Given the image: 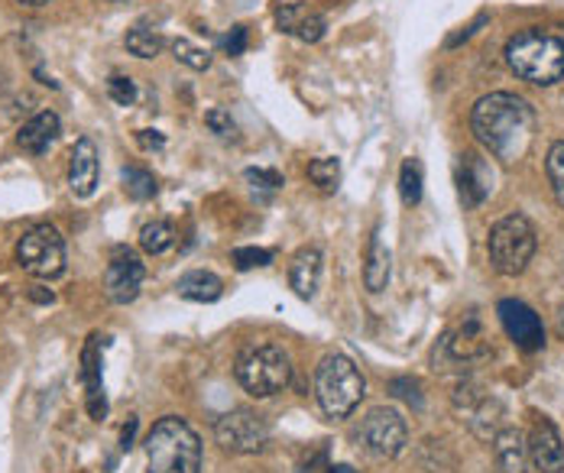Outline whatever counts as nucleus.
I'll return each mask as SVG.
<instances>
[{
	"instance_id": "obj_27",
	"label": "nucleus",
	"mask_w": 564,
	"mask_h": 473,
	"mask_svg": "<svg viewBox=\"0 0 564 473\" xmlns=\"http://www.w3.org/2000/svg\"><path fill=\"white\" fill-rule=\"evenodd\" d=\"M309 179L321 192H334L341 182V162L338 159H314V162H309Z\"/></svg>"
},
{
	"instance_id": "obj_23",
	"label": "nucleus",
	"mask_w": 564,
	"mask_h": 473,
	"mask_svg": "<svg viewBox=\"0 0 564 473\" xmlns=\"http://www.w3.org/2000/svg\"><path fill=\"white\" fill-rule=\"evenodd\" d=\"M173 240H176V230L169 221H153L140 230V247L146 254H166L173 247Z\"/></svg>"
},
{
	"instance_id": "obj_37",
	"label": "nucleus",
	"mask_w": 564,
	"mask_h": 473,
	"mask_svg": "<svg viewBox=\"0 0 564 473\" xmlns=\"http://www.w3.org/2000/svg\"><path fill=\"white\" fill-rule=\"evenodd\" d=\"M133 435H136V418H130L124 425V435H121V448H124V451L133 444Z\"/></svg>"
},
{
	"instance_id": "obj_11",
	"label": "nucleus",
	"mask_w": 564,
	"mask_h": 473,
	"mask_svg": "<svg viewBox=\"0 0 564 473\" xmlns=\"http://www.w3.org/2000/svg\"><path fill=\"white\" fill-rule=\"evenodd\" d=\"M529 461L542 473H564V441L555 421L539 418L529 435Z\"/></svg>"
},
{
	"instance_id": "obj_4",
	"label": "nucleus",
	"mask_w": 564,
	"mask_h": 473,
	"mask_svg": "<svg viewBox=\"0 0 564 473\" xmlns=\"http://www.w3.org/2000/svg\"><path fill=\"white\" fill-rule=\"evenodd\" d=\"M364 376L357 370V363L344 353H328L318 370H314V396L318 406L324 408V415L331 418H347L364 399Z\"/></svg>"
},
{
	"instance_id": "obj_2",
	"label": "nucleus",
	"mask_w": 564,
	"mask_h": 473,
	"mask_svg": "<svg viewBox=\"0 0 564 473\" xmlns=\"http://www.w3.org/2000/svg\"><path fill=\"white\" fill-rule=\"evenodd\" d=\"M506 66L529 85H559L564 78V40L549 30H522L506 43Z\"/></svg>"
},
{
	"instance_id": "obj_14",
	"label": "nucleus",
	"mask_w": 564,
	"mask_h": 473,
	"mask_svg": "<svg viewBox=\"0 0 564 473\" xmlns=\"http://www.w3.org/2000/svg\"><path fill=\"white\" fill-rule=\"evenodd\" d=\"M68 185L78 199H88L98 185V146L85 136L75 143L71 149V162H68Z\"/></svg>"
},
{
	"instance_id": "obj_26",
	"label": "nucleus",
	"mask_w": 564,
	"mask_h": 473,
	"mask_svg": "<svg viewBox=\"0 0 564 473\" xmlns=\"http://www.w3.org/2000/svg\"><path fill=\"white\" fill-rule=\"evenodd\" d=\"M399 192H402V202L406 204L422 202V166H419V159H406V162H402Z\"/></svg>"
},
{
	"instance_id": "obj_34",
	"label": "nucleus",
	"mask_w": 564,
	"mask_h": 473,
	"mask_svg": "<svg viewBox=\"0 0 564 473\" xmlns=\"http://www.w3.org/2000/svg\"><path fill=\"white\" fill-rule=\"evenodd\" d=\"M247 182L253 189H266V192H276L283 185V176L273 172V169H247Z\"/></svg>"
},
{
	"instance_id": "obj_25",
	"label": "nucleus",
	"mask_w": 564,
	"mask_h": 473,
	"mask_svg": "<svg viewBox=\"0 0 564 473\" xmlns=\"http://www.w3.org/2000/svg\"><path fill=\"white\" fill-rule=\"evenodd\" d=\"M124 189L130 199L146 202V199L156 195V179H153V172H146L140 166H130V169H124Z\"/></svg>"
},
{
	"instance_id": "obj_32",
	"label": "nucleus",
	"mask_w": 564,
	"mask_h": 473,
	"mask_svg": "<svg viewBox=\"0 0 564 473\" xmlns=\"http://www.w3.org/2000/svg\"><path fill=\"white\" fill-rule=\"evenodd\" d=\"M273 260L269 250H259V247H241L234 250V267L237 270H256V267H266Z\"/></svg>"
},
{
	"instance_id": "obj_24",
	"label": "nucleus",
	"mask_w": 564,
	"mask_h": 473,
	"mask_svg": "<svg viewBox=\"0 0 564 473\" xmlns=\"http://www.w3.org/2000/svg\"><path fill=\"white\" fill-rule=\"evenodd\" d=\"M124 43H126V49H130L136 59H156V56H159V49H163V40H159L153 30H143V26L130 30Z\"/></svg>"
},
{
	"instance_id": "obj_6",
	"label": "nucleus",
	"mask_w": 564,
	"mask_h": 473,
	"mask_svg": "<svg viewBox=\"0 0 564 473\" xmlns=\"http://www.w3.org/2000/svg\"><path fill=\"white\" fill-rule=\"evenodd\" d=\"M535 247H539L535 227L522 214H509V217L497 221L494 230H490V240H487L490 263H494V270L500 272V275H519L532 263Z\"/></svg>"
},
{
	"instance_id": "obj_10",
	"label": "nucleus",
	"mask_w": 564,
	"mask_h": 473,
	"mask_svg": "<svg viewBox=\"0 0 564 473\" xmlns=\"http://www.w3.org/2000/svg\"><path fill=\"white\" fill-rule=\"evenodd\" d=\"M500 322L506 328V335L512 338V344L519 350H539L545 344V328H542V318L519 299H502L500 302Z\"/></svg>"
},
{
	"instance_id": "obj_38",
	"label": "nucleus",
	"mask_w": 564,
	"mask_h": 473,
	"mask_svg": "<svg viewBox=\"0 0 564 473\" xmlns=\"http://www.w3.org/2000/svg\"><path fill=\"white\" fill-rule=\"evenodd\" d=\"M324 473H357L354 468H347V464H334V468H328Z\"/></svg>"
},
{
	"instance_id": "obj_30",
	"label": "nucleus",
	"mask_w": 564,
	"mask_h": 473,
	"mask_svg": "<svg viewBox=\"0 0 564 473\" xmlns=\"http://www.w3.org/2000/svg\"><path fill=\"white\" fill-rule=\"evenodd\" d=\"M204 124H208V131H211V134H218L221 139H237V124H234V121H231V114H228V111H221V108L208 111V114H204Z\"/></svg>"
},
{
	"instance_id": "obj_31",
	"label": "nucleus",
	"mask_w": 564,
	"mask_h": 473,
	"mask_svg": "<svg viewBox=\"0 0 564 473\" xmlns=\"http://www.w3.org/2000/svg\"><path fill=\"white\" fill-rule=\"evenodd\" d=\"M108 94H111V101L114 104H121V108H130L133 101H136V85L124 78V75H111V81H108Z\"/></svg>"
},
{
	"instance_id": "obj_17",
	"label": "nucleus",
	"mask_w": 564,
	"mask_h": 473,
	"mask_svg": "<svg viewBox=\"0 0 564 473\" xmlns=\"http://www.w3.org/2000/svg\"><path fill=\"white\" fill-rule=\"evenodd\" d=\"M494 458L500 473H526L529 471V444L519 428H502L494 438Z\"/></svg>"
},
{
	"instance_id": "obj_40",
	"label": "nucleus",
	"mask_w": 564,
	"mask_h": 473,
	"mask_svg": "<svg viewBox=\"0 0 564 473\" xmlns=\"http://www.w3.org/2000/svg\"><path fill=\"white\" fill-rule=\"evenodd\" d=\"M20 3H30V7H43V3H49V0H20Z\"/></svg>"
},
{
	"instance_id": "obj_36",
	"label": "nucleus",
	"mask_w": 564,
	"mask_h": 473,
	"mask_svg": "<svg viewBox=\"0 0 564 473\" xmlns=\"http://www.w3.org/2000/svg\"><path fill=\"white\" fill-rule=\"evenodd\" d=\"M136 139H140V146H143V149H163V143H166L163 134H156V131H140Z\"/></svg>"
},
{
	"instance_id": "obj_16",
	"label": "nucleus",
	"mask_w": 564,
	"mask_h": 473,
	"mask_svg": "<svg viewBox=\"0 0 564 473\" xmlns=\"http://www.w3.org/2000/svg\"><path fill=\"white\" fill-rule=\"evenodd\" d=\"M276 26L283 33H292L299 36L302 43H318L328 30V20L321 13H314L309 7H299V3H286L276 10Z\"/></svg>"
},
{
	"instance_id": "obj_22",
	"label": "nucleus",
	"mask_w": 564,
	"mask_h": 473,
	"mask_svg": "<svg viewBox=\"0 0 564 473\" xmlns=\"http://www.w3.org/2000/svg\"><path fill=\"white\" fill-rule=\"evenodd\" d=\"M364 282L371 292H383L389 285V250L383 247L379 234L371 237V247H367V267H364Z\"/></svg>"
},
{
	"instance_id": "obj_13",
	"label": "nucleus",
	"mask_w": 564,
	"mask_h": 473,
	"mask_svg": "<svg viewBox=\"0 0 564 473\" xmlns=\"http://www.w3.org/2000/svg\"><path fill=\"white\" fill-rule=\"evenodd\" d=\"M441 350H444L454 363H477V360H484V357L490 353V340L484 335L480 322L471 318V322H464V328H457L454 335L444 338Z\"/></svg>"
},
{
	"instance_id": "obj_12",
	"label": "nucleus",
	"mask_w": 564,
	"mask_h": 473,
	"mask_svg": "<svg viewBox=\"0 0 564 473\" xmlns=\"http://www.w3.org/2000/svg\"><path fill=\"white\" fill-rule=\"evenodd\" d=\"M143 279H146V270L143 263L133 257V254H121L111 260L108 267V275H104V289H108V299L118 302V305H126L140 295L143 289Z\"/></svg>"
},
{
	"instance_id": "obj_28",
	"label": "nucleus",
	"mask_w": 564,
	"mask_h": 473,
	"mask_svg": "<svg viewBox=\"0 0 564 473\" xmlns=\"http://www.w3.org/2000/svg\"><path fill=\"white\" fill-rule=\"evenodd\" d=\"M545 172H549V182H552L555 202L564 207V139L552 143L549 159H545Z\"/></svg>"
},
{
	"instance_id": "obj_18",
	"label": "nucleus",
	"mask_w": 564,
	"mask_h": 473,
	"mask_svg": "<svg viewBox=\"0 0 564 473\" xmlns=\"http://www.w3.org/2000/svg\"><path fill=\"white\" fill-rule=\"evenodd\" d=\"M56 136H59V117L53 111H43V114H36L33 121H26L20 127L16 143H20V149H26L33 156H43L56 143Z\"/></svg>"
},
{
	"instance_id": "obj_1",
	"label": "nucleus",
	"mask_w": 564,
	"mask_h": 473,
	"mask_svg": "<svg viewBox=\"0 0 564 473\" xmlns=\"http://www.w3.org/2000/svg\"><path fill=\"white\" fill-rule=\"evenodd\" d=\"M471 131L502 162H516L529 153L535 139V111L526 98L494 91L484 94L471 111Z\"/></svg>"
},
{
	"instance_id": "obj_33",
	"label": "nucleus",
	"mask_w": 564,
	"mask_h": 473,
	"mask_svg": "<svg viewBox=\"0 0 564 473\" xmlns=\"http://www.w3.org/2000/svg\"><path fill=\"white\" fill-rule=\"evenodd\" d=\"M399 399H406L409 406H422V386H419V380H392V386H389Z\"/></svg>"
},
{
	"instance_id": "obj_29",
	"label": "nucleus",
	"mask_w": 564,
	"mask_h": 473,
	"mask_svg": "<svg viewBox=\"0 0 564 473\" xmlns=\"http://www.w3.org/2000/svg\"><path fill=\"white\" fill-rule=\"evenodd\" d=\"M173 53H176L179 63H186V66L195 68V71H204V68L211 66V56H208L204 49L191 46L188 40H176V43H173Z\"/></svg>"
},
{
	"instance_id": "obj_15",
	"label": "nucleus",
	"mask_w": 564,
	"mask_h": 473,
	"mask_svg": "<svg viewBox=\"0 0 564 473\" xmlns=\"http://www.w3.org/2000/svg\"><path fill=\"white\" fill-rule=\"evenodd\" d=\"M490 182H494V176H490V169L484 166L480 156H474V153L461 156L457 185H461V202H464V207H480V204L487 202V195L494 189Z\"/></svg>"
},
{
	"instance_id": "obj_21",
	"label": "nucleus",
	"mask_w": 564,
	"mask_h": 473,
	"mask_svg": "<svg viewBox=\"0 0 564 473\" xmlns=\"http://www.w3.org/2000/svg\"><path fill=\"white\" fill-rule=\"evenodd\" d=\"M467 421H471V428H474V435L477 438H497L500 435V418H502V406L497 399H490V396H480L474 406L467 408Z\"/></svg>"
},
{
	"instance_id": "obj_20",
	"label": "nucleus",
	"mask_w": 564,
	"mask_h": 473,
	"mask_svg": "<svg viewBox=\"0 0 564 473\" xmlns=\"http://www.w3.org/2000/svg\"><path fill=\"white\" fill-rule=\"evenodd\" d=\"M179 295L188 299V302H218L221 299V292H224V285H221V279L214 275V272H204V270H195L188 272L179 279Z\"/></svg>"
},
{
	"instance_id": "obj_5",
	"label": "nucleus",
	"mask_w": 564,
	"mask_h": 473,
	"mask_svg": "<svg viewBox=\"0 0 564 473\" xmlns=\"http://www.w3.org/2000/svg\"><path fill=\"white\" fill-rule=\"evenodd\" d=\"M234 373H237V383L256 399L283 393L289 386V380H292L289 357L276 344H251V347H244L237 353Z\"/></svg>"
},
{
	"instance_id": "obj_19",
	"label": "nucleus",
	"mask_w": 564,
	"mask_h": 473,
	"mask_svg": "<svg viewBox=\"0 0 564 473\" xmlns=\"http://www.w3.org/2000/svg\"><path fill=\"white\" fill-rule=\"evenodd\" d=\"M318 282H321V250L306 247V250L296 254V260L289 267V285L296 289L299 299H312Z\"/></svg>"
},
{
	"instance_id": "obj_39",
	"label": "nucleus",
	"mask_w": 564,
	"mask_h": 473,
	"mask_svg": "<svg viewBox=\"0 0 564 473\" xmlns=\"http://www.w3.org/2000/svg\"><path fill=\"white\" fill-rule=\"evenodd\" d=\"M555 328H559V338L564 340V305H562V312H559V322H555Z\"/></svg>"
},
{
	"instance_id": "obj_7",
	"label": "nucleus",
	"mask_w": 564,
	"mask_h": 473,
	"mask_svg": "<svg viewBox=\"0 0 564 473\" xmlns=\"http://www.w3.org/2000/svg\"><path fill=\"white\" fill-rule=\"evenodd\" d=\"M16 260L30 275H40V279L59 275L65 270V244L59 230L49 224L26 230L23 240L16 244Z\"/></svg>"
},
{
	"instance_id": "obj_9",
	"label": "nucleus",
	"mask_w": 564,
	"mask_h": 473,
	"mask_svg": "<svg viewBox=\"0 0 564 473\" xmlns=\"http://www.w3.org/2000/svg\"><path fill=\"white\" fill-rule=\"evenodd\" d=\"M409 441V425L396 408H374L364 421H361V444L367 454H374L379 461H389L396 454H402Z\"/></svg>"
},
{
	"instance_id": "obj_8",
	"label": "nucleus",
	"mask_w": 564,
	"mask_h": 473,
	"mask_svg": "<svg viewBox=\"0 0 564 473\" xmlns=\"http://www.w3.org/2000/svg\"><path fill=\"white\" fill-rule=\"evenodd\" d=\"M214 438L231 454H256V451L266 448L269 428L251 408H234V412H224L214 421Z\"/></svg>"
},
{
	"instance_id": "obj_3",
	"label": "nucleus",
	"mask_w": 564,
	"mask_h": 473,
	"mask_svg": "<svg viewBox=\"0 0 564 473\" xmlns=\"http://www.w3.org/2000/svg\"><path fill=\"white\" fill-rule=\"evenodd\" d=\"M146 468L150 473L201 471V441L183 418L169 415L153 425L146 435Z\"/></svg>"
},
{
	"instance_id": "obj_35",
	"label": "nucleus",
	"mask_w": 564,
	"mask_h": 473,
	"mask_svg": "<svg viewBox=\"0 0 564 473\" xmlns=\"http://www.w3.org/2000/svg\"><path fill=\"white\" fill-rule=\"evenodd\" d=\"M224 49H228V56H244V49H247V30L244 26H234L224 36Z\"/></svg>"
}]
</instances>
